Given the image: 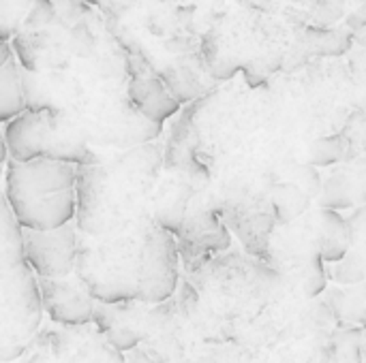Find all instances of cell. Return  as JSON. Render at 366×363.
<instances>
[{
  "label": "cell",
  "instance_id": "1",
  "mask_svg": "<svg viewBox=\"0 0 366 363\" xmlns=\"http://www.w3.org/2000/svg\"><path fill=\"white\" fill-rule=\"evenodd\" d=\"M9 47L26 109L51 113L73 141L94 152H120L161 137L163 126L129 103L127 53L99 9L75 0H34Z\"/></svg>",
  "mask_w": 366,
  "mask_h": 363
},
{
  "label": "cell",
  "instance_id": "2",
  "mask_svg": "<svg viewBox=\"0 0 366 363\" xmlns=\"http://www.w3.org/2000/svg\"><path fill=\"white\" fill-rule=\"evenodd\" d=\"M199 51L214 83L240 75L251 90L313 60L343 58L356 45L347 28H313L285 21L234 0H221L197 21Z\"/></svg>",
  "mask_w": 366,
  "mask_h": 363
},
{
  "label": "cell",
  "instance_id": "3",
  "mask_svg": "<svg viewBox=\"0 0 366 363\" xmlns=\"http://www.w3.org/2000/svg\"><path fill=\"white\" fill-rule=\"evenodd\" d=\"M99 11L120 49L142 60L180 107L219 86L202 60L195 11L187 0H101Z\"/></svg>",
  "mask_w": 366,
  "mask_h": 363
},
{
  "label": "cell",
  "instance_id": "4",
  "mask_svg": "<svg viewBox=\"0 0 366 363\" xmlns=\"http://www.w3.org/2000/svg\"><path fill=\"white\" fill-rule=\"evenodd\" d=\"M163 148L157 141L105 154L101 163L75 167V225L97 237L122 225L152 218Z\"/></svg>",
  "mask_w": 366,
  "mask_h": 363
},
{
  "label": "cell",
  "instance_id": "5",
  "mask_svg": "<svg viewBox=\"0 0 366 363\" xmlns=\"http://www.w3.org/2000/svg\"><path fill=\"white\" fill-rule=\"evenodd\" d=\"M152 225V218H144L97 237H79L73 274L97 302H137L146 242Z\"/></svg>",
  "mask_w": 366,
  "mask_h": 363
},
{
  "label": "cell",
  "instance_id": "6",
  "mask_svg": "<svg viewBox=\"0 0 366 363\" xmlns=\"http://www.w3.org/2000/svg\"><path fill=\"white\" fill-rule=\"evenodd\" d=\"M4 197L21 229L51 231L75 220V167L58 160H4Z\"/></svg>",
  "mask_w": 366,
  "mask_h": 363
},
{
  "label": "cell",
  "instance_id": "7",
  "mask_svg": "<svg viewBox=\"0 0 366 363\" xmlns=\"http://www.w3.org/2000/svg\"><path fill=\"white\" fill-rule=\"evenodd\" d=\"M0 135L6 150V158L13 163H30L45 158L73 167H86L101 163L105 156L66 137L54 116L47 111L26 109L13 120H9Z\"/></svg>",
  "mask_w": 366,
  "mask_h": 363
},
{
  "label": "cell",
  "instance_id": "8",
  "mask_svg": "<svg viewBox=\"0 0 366 363\" xmlns=\"http://www.w3.org/2000/svg\"><path fill=\"white\" fill-rule=\"evenodd\" d=\"M43 306L36 276L24 263L0 278V363L19 359L39 336Z\"/></svg>",
  "mask_w": 366,
  "mask_h": 363
},
{
  "label": "cell",
  "instance_id": "9",
  "mask_svg": "<svg viewBox=\"0 0 366 363\" xmlns=\"http://www.w3.org/2000/svg\"><path fill=\"white\" fill-rule=\"evenodd\" d=\"M232 246V233L217 214L210 197L195 193L187 205L184 218L176 233V248L187 274H193L214 255Z\"/></svg>",
  "mask_w": 366,
  "mask_h": 363
},
{
  "label": "cell",
  "instance_id": "10",
  "mask_svg": "<svg viewBox=\"0 0 366 363\" xmlns=\"http://www.w3.org/2000/svg\"><path fill=\"white\" fill-rule=\"evenodd\" d=\"M79 237L81 233L75 220L51 231L21 229L24 261L39 280L71 276L75 272Z\"/></svg>",
  "mask_w": 366,
  "mask_h": 363
},
{
  "label": "cell",
  "instance_id": "11",
  "mask_svg": "<svg viewBox=\"0 0 366 363\" xmlns=\"http://www.w3.org/2000/svg\"><path fill=\"white\" fill-rule=\"evenodd\" d=\"M36 285L43 312H47L51 323L62 327H81L92 323L97 300L75 274L54 280L36 278Z\"/></svg>",
  "mask_w": 366,
  "mask_h": 363
},
{
  "label": "cell",
  "instance_id": "12",
  "mask_svg": "<svg viewBox=\"0 0 366 363\" xmlns=\"http://www.w3.org/2000/svg\"><path fill=\"white\" fill-rule=\"evenodd\" d=\"M127 96L142 118L159 126L180 111L178 101L167 92L163 81L133 56H127Z\"/></svg>",
  "mask_w": 366,
  "mask_h": 363
},
{
  "label": "cell",
  "instance_id": "13",
  "mask_svg": "<svg viewBox=\"0 0 366 363\" xmlns=\"http://www.w3.org/2000/svg\"><path fill=\"white\" fill-rule=\"evenodd\" d=\"M148 306L139 302L101 304L97 302L92 323L97 332L118 351L129 353L144 342Z\"/></svg>",
  "mask_w": 366,
  "mask_h": 363
},
{
  "label": "cell",
  "instance_id": "14",
  "mask_svg": "<svg viewBox=\"0 0 366 363\" xmlns=\"http://www.w3.org/2000/svg\"><path fill=\"white\" fill-rule=\"evenodd\" d=\"M362 205L356 208V214L350 218H343L339 212L332 210H320L317 214V250L324 263H337L341 261L354 240L362 235Z\"/></svg>",
  "mask_w": 366,
  "mask_h": 363
},
{
  "label": "cell",
  "instance_id": "15",
  "mask_svg": "<svg viewBox=\"0 0 366 363\" xmlns=\"http://www.w3.org/2000/svg\"><path fill=\"white\" fill-rule=\"evenodd\" d=\"M362 205V171H352V167L335 169L320 188V210H352Z\"/></svg>",
  "mask_w": 366,
  "mask_h": 363
},
{
  "label": "cell",
  "instance_id": "16",
  "mask_svg": "<svg viewBox=\"0 0 366 363\" xmlns=\"http://www.w3.org/2000/svg\"><path fill=\"white\" fill-rule=\"evenodd\" d=\"M24 246H21V227L17 225L4 193L0 190V278L9 272L21 267Z\"/></svg>",
  "mask_w": 366,
  "mask_h": 363
},
{
  "label": "cell",
  "instance_id": "17",
  "mask_svg": "<svg viewBox=\"0 0 366 363\" xmlns=\"http://www.w3.org/2000/svg\"><path fill=\"white\" fill-rule=\"evenodd\" d=\"M311 205V197L294 182H279L270 193V210L274 225L287 227L298 220Z\"/></svg>",
  "mask_w": 366,
  "mask_h": 363
},
{
  "label": "cell",
  "instance_id": "18",
  "mask_svg": "<svg viewBox=\"0 0 366 363\" xmlns=\"http://www.w3.org/2000/svg\"><path fill=\"white\" fill-rule=\"evenodd\" d=\"M234 2L272 17H281L298 26H309L322 0H234Z\"/></svg>",
  "mask_w": 366,
  "mask_h": 363
},
{
  "label": "cell",
  "instance_id": "19",
  "mask_svg": "<svg viewBox=\"0 0 366 363\" xmlns=\"http://www.w3.org/2000/svg\"><path fill=\"white\" fill-rule=\"evenodd\" d=\"M21 111H26V103L19 83V66L11 56L0 66V122L6 124Z\"/></svg>",
  "mask_w": 366,
  "mask_h": 363
},
{
  "label": "cell",
  "instance_id": "20",
  "mask_svg": "<svg viewBox=\"0 0 366 363\" xmlns=\"http://www.w3.org/2000/svg\"><path fill=\"white\" fill-rule=\"evenodd\" d=\"M326 278L339 285H362L365 280V255H362V235H358L350 248V252L337 263H324Z\"/></svg>",
  "mask_w": 366,
  "mask_h": 363
},
{
  "label": "cell",
  "instance_id": "21",
  "mask_svg": "<svg viewBox=\"0 0 366 363\" xmlns=\"http://www.w3.org/2000/svg\"><path fill=\"white\" fill-rule=\"evenodd\" d=\"M34 0H0V43H11Z\"/></svg>",
  "mask_w": 366,
  "mask_h": 363
},
{
  "label": "cell",
  "instance_id": "22",
  "mask_svg": "<svg viewBox=\"0 0 366 363\" xmlns=\"http://www.w3.org/2000/svg\"><path fill=\"white\" fill-rule=\"evenodd\" d=\"M328 287V278H326V270H324V261L320 257V252H313L302 270V295L305 300H315L317 295H322Z\"/></svg>",
  "mask_w": 366,
  "mask_h": 363
},
{
  "label": "cell",
  "instance_id": "23",
  "mask_svg": "<svg viewBox=\"0 0 366 363\" xmlns=\"http://www.w3.org/2000/svg\"><path fill=\"white\" fill-rule=\"evenodd\" d=\"M191 6H193V11H195V28H197V21L212 9V6H217L221 0H187ZM197 32V30H195Z\"/></svg>",
  "mask_w": 366,
  "mask_h": 363
},
{
  "label": "cell",
  "instance_id": "24",
  "mask_svg": "<svg viewBox=\"0 0 366 363\" xmlns=\"http://www.w3.org/2000/svg\"><path fill=\"white\" fill-rule=\"evenodd\" d=\"M13 53H11V47H9V43H0V66L11 58Z\"/></svg>",
  "mask_w": 366,
  "mask_h": 363
},
{
  "label": "cell",
  "instance_id": "25",
  "mask_svg": "<svg viewBox=\"0 0 366 363\" xmlns=\"http://www.w3.org/2000/svg\"><path fill=\"white\" fill-rule=\"evenodd\" d=\"M6 160V150H4V143H2V135H0V167L4 165Z\"/></svg>",
  "mask_w": 366,
  "mask_h": 363
},
{
  "label": "cell",
  "instance_id": "26",
  "mask_svg": "<svg viewBox=\"0 0 366 363\" xmlns=\"http://www.w3.org/2000/svg\"><path fill=\"white\" fill-rule=\"evenodd\" d=\"M75 2H84V4H90L94 9H99V4H101V0H75Z\"/></svg>",
  "mask_w": 366,
  "mask_h": 363
},
{
  "label": "cell",
  "instance_id": "27",
  "mask_svg": "<svg viewBox=\"0 0 366 363\" xmlns=\"http://www.w3.org/2000/svg\"><path fill=\"white\" fill-rule=\"evenodd\" d=\"M2 178H4V165L0 167V184H2Z\"/></svg>",
  "mask_w": 366,
  "mask_h": 363
}]
</instances>
